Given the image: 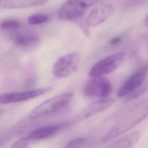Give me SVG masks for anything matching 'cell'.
I'll return each mask as SVG.
<instances>
[{
    "label": "cell",
    "mask_w": 148,
    "mask_h": 148,
    "mask_svg": "<svg viewBox=\"0 0 148 148\" xmlns=\"http://www.w3.org/2000/svg\"><path fill=\"white\" fill-rule=\"evenodd\" d=\"M147 116V101L134 106L114 120L113 124L105 134L103 139H112L133 128Z\"/></svg>",
    "instance_id": "obj_1"
},
{
    "label": "cell",
    "mask_w": 148,
    "mask_h": 148,
    "mask_svg": "<svg viewBox=\"0 0 148 148\" xmlns=\"http://www.w3.org/2000/svg\"><path fill=\"white\" fill-rule=\"evenodd\" d=\"M72 98L73 94L71 92L57 95L36 106L29 113L28 118L36 119L56 114L67 108L71 103Z\"/></svg>",
    "instance_id": "obj_2"
},
{
    "label": "cell",
    "mask_w": 148,
    "mask_h": 148,
    "mask_svg": "<svg viewBox=\"0 0 148 148\" xmlns=\"http://www.w3.org/2000/svg\"><path fill=\"white\" fill-rule=\"evenodd\" d=\"M100 0H67L60 7L58 16L65 21H75L83 16L85 12Z\"/></svg>",
    "instance_id": "obj_3"
},
{
    "label": "cell",
    "mask_w": 148,
    "mask_h": 148,
    "mask_svg": "<svg viewBox=\"0 0 148 148\" xmlns=\"http://www.w3.org/2000/svg\"><path fill=\"white\" fill-rule=\"evenodd\" d=\"M125 57L124 51L110 54L97 62L90 69L89 75L91 77L103 76L115 71L123 63Z\"/></svg>",
    "instance_id": "obj_4"
},
{
    "label": "cell",
    "mask_w": 148,
    "mask_h": 148,
    "mask_svg": "<svg viewBox=\"0 0 148 148\" xmlns=\"http://www.w3.org/2000/svg\"><path fill=\"white\" fill-rule=\"evenodd\" d=\"M80 60V54L76 52L68 53L59 57L53 66V75L58 78L70 76L77 69Z\"/></svg>",
    "instance_id": "obj_5"
},
{
    "label": "cell",
    "mask_w": 148,
    "mask_h": 148,
    "mask_svg": "<svg viewBox=\"0 0 148 148\" xmlns=\"http://www.w3.org/2000/svg\"><path fill=\"white\" fill-rule=\"evenodd\" d=\"M147 74V64H143L133 72L124 82L117 91V97L123 98L128 96L139 88L146 80Z\"/></svg>",
    "instance_id": "obj_6"
},
{
    "label": "cell",
    "mask_w": 148,
    "mask_h": 148,
    "mask_svg": "<svg viewBox=\"0 0 148 148\" xmlns=\"http://www.w3.org/2000/svg\"><path fill=\"white\" fill-rule=\"evenodd\" d=\"M92 77L86 83L84 88V94L90 97L107 98L112 91L109 80L102 76Z\"/></svg>",
    "instance_id": "obj_7"
},
{
    "label": "cell",
    "mask_w": 148,
    "mask_h": 148,
    "mask_svg": "<svg viewBox=\"0 0 148 148\" xmlns=\"http://www.w3.org/2000/svg\"><path fill=\"white\" fill-rule=\"evenodd\" d=\"M51 90V87H42L18 92H10L0 94V104H8L25 101L42 95Z\"/></svg>",
    "instance_id": "obj_8"
},
{
    "label": "cell",
    "mask_w": 148,
    "mask_h": 148,
    "mask_svg": "<svg viewBox=\"0 0 148 148\" xmlns=\"http://www.w3.org/2000/svg\"><path fill=\"white\" fill-rule=\"evenodd\" d=\"M113 8L110 3H103L94 8L88 14L86 23L88 27L97 26L106 20L112 15Z\"/></svg>",
    "instance_id": "obj_9"
},
{
    "label": "cell",
    "mask_w": 148,
    "mask_h": 148,
    "mask_svg": "<svg viewBox=\"0 0 148 148\" xmlns=\"http://www.w3.org/2000/svg\"><path fill=\"white\" fill-rule=\"evenodd\" d=\"M114 99L108 98H101L95 101L84 108L76 116L75 119L76 121H81L94 116L109 108L114 103Z\"/></svg>",
    "instance_id": "obj_10"
},
{
    "label": "cell",
    "mask_w": 148,
    "mask_h": 148,
    "mask_svg": "<svg viewBox=\"0 0 148 148\" xmlns=\"http://www.w3.org/2000/svg\"><path fill=\"white\" fill-rule=\"evenodd\" d=\"M68 125L67 123H64L41 126L29 132L27 138L29 140H42L49 138L58 134Z\"/></svg>",
    "instance_id": "obj_11"
},
{
    "label": "cell",
    "mask_w": 148,
    "mask_h": 148,
    "mask_svg": "<svg viewBox=\"0 0 148 148\" xmlns=\"http://www.w3.org/2000/svg\"><path fill=\"white\" fill-rule=\"evenodd\" d=\"M50 0H0V7L6 9H20L42 5Z\"/></svg>",
    "instance_id": "obj_12"
},
{
    "label": "cell",
    "mask_w": 148,
    "mask_h": 148,
    "mask_svg": "<svg viewBox=\"0 0 148 148\" xmlns=\"http://www.w3.org/2000/svg\"><path fill=\"white\" fill-rule=\"evenodd\" d=\"M39 36L31 32H18L13 37L14 43L21 47H28L35 45L39 42Z\"/></svg>",
    "instance_id": "obj_13"
},
{
    "label": "cell",
    "mask_w": 148,
    "mask_h": 148,
    "mask_svg": "<svg viewBox=\"0 0 148 148\" xmlns=\"http://www.w3.org/2000/svg\"><path fill=\"white\" fill-rule=\"evenodd\" d=\"M139 136L138 131H133L117 140L110 148H132L138 141Z\"/></svg>",
    "instance_id": "obj_14"
},
{
    "label": "cell",
    "mask_w": 148,
    "mask_h": 148,
    "mask_svg": "<svg viewBox=\"0 0 148 148\" xmlns=\"http://www.w3.org/2000/svg\"><path fill=\"white\" fill-rule=\"evenodd\" d=\"M21 27V23L14 18H6L0 23V28L5 31H15Z\"/></svg>",
    "instance_id": "obj_15"
},
{
    "label": "cell",
    "mask_w": 148,
    "mask_h": 148,
    "mask_svg": "<svg viewBox=\"0 0 148 148\" xmlns=\"http://www.w3.org/2000/svg\"><path fill=\"white\" fill-rule=\"evenodd\" d=\"M49 20V16L44 13H35L31 15L28 18L29 25H36L46 23Z\"/></svg>",
    "instance_id": "obj_16"
},
{
    "label": "cell",
    "mask_w": 148,
    "mask_h": 148,
    "mask_svg": "<svg viewBox=\"0 0 148 148\" xmlns=\"http://www.w3.org/2000/svg\"><path fill=\"white\" fill-rule=\"evenodd\" d=\"M88 142V139L84 137L76 138L69 142L63 148H82Z\"/></svg>",
    "instance_id": "obj_17"
},
{
    "label": "cell",
    "mask_w": 148,
    "mask_h": 148,
    "mask_svg": "<svg viewBox=\"0 0 148 148\" xmlns=\"http://www.w3.org/2000/svg\"><path fill=\"white\" fill-rule=\"evenodd\" d=\"M146 89H147L146 83L142 84L139 88H138L135 91L132 92L131 94H130L128 96L127 99L128 100H131V99H135V98H137L138 97H139V95L142 94L146 90Z\"/></svg>",
    "instance_id": "obj_18"
},
{
    "label": "cell",
    "mask_w": 148,
    "mask_h": 148,
    "mask_svg": "<svg viewBox=\"0 0 148 148\" xmlns=\"http://www.w3.org/2000/svg\"><path fill=\"white\" fill-rule=\"evenodd\" d=\"M29 139L27 138H21L16 141L11 146V148H28Z\"/></svg>",
    "instance_id": "obj_19"
},
{
    "label": "cell",
    "mask_w": 148,
    "mask_h": 148,
    "mask_svg": "<svg viewBox=\"0 0 148 148\" xmlns=\"http://www.w3.org/2000/svg\"><path fill=\"white\" fill-rule=\"evenodd\" d=\"M121 40V36H116L113 38H112V39L110 40L109 41V44L112 45V46H114V45H117L119 44Z\"/></svg>",
    "instance_id": "obj_20"
}]
</instances>
